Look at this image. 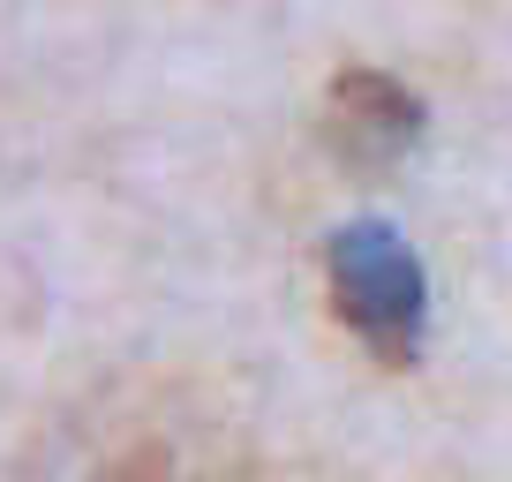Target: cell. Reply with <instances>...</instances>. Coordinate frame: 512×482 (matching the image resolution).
Masks as SVG:
<instances>
[{
	"label": "cell",
	"instance_id": "6da1fadb",
	"mask_svg": "<svg viewBox=\"0 0 512 482\" xmlns=\"http://www.w3.org/2000/svg\"><path fill=\"white\" fill-rule=\"evenodd\" d=\"M324 294L347 339L384 362V370H415L422 339H430V272L407 249L400 226L354 219L324 241Z\"/></svg>",
	"mask_w": 512,
	"mask_h": 482
},
{
	"label": "cell",
	"instance_id": "7a4b0ae2",
	"mask_svg": "<svg viewBox=\"0 0 512 482\" xmlns=\"http://www.w3.org/2000/svg\"><path fill=\"white\" fill-rule=\"evenodd\" d=\"M324 136L332 159L354 174H392L407 151L422 144V98L384 68H347L324 98Z\"/></svg>",
	"mask_w": 512,
	"mask_h": 482
},
{
	"label": "cell",
	"instance_id": "3957f363",
	"mask_svg": "<svg viewBox=\"0 0 512 482\" xmlns=\"http://www.w3.org/2000/svg\"><path fill=\"white\" fill-rule=\"evenodd\" d=\"M113 482H219V475H204V467L174 460V452H144V460H128Z\"/></svg>",
	"mask_w": 512,
	"mask_h": 482
}]
</instances>
